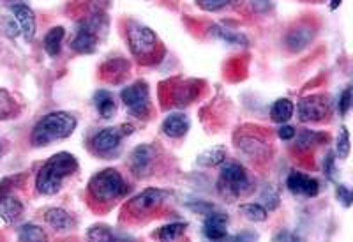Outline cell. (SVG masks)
<instances>
[{
    "label": "cell",
    "instance_id": "836d02e7",
    "mask_svg": "<svg viewBox=\"0 0 353 242\" xmlns=\"http://www.w3.org/2000/svg\"><path fill=\"white\" fill-rule=\"evenodd\" d=\"M350 106H352V87H346V89L343 90L341 97H339V113H341V115H346Z\"/></svg>",
    "mask_w": 353,
    "mask_h": 242
},
{
    "label": "cell",
    "instance_id": "ffe728a7",
    "mask_svg": "<svg viewBox=\"0 0 353 242\" xmlns=\"http://www.w3.org/2000/svg\"><path fill=\"white\" fill-rule=\"evenodd\" d=\"M237 147L241 150H244L248 156H251V158H263V156H267V150H269V147H267V143L261 140H258V138L254 137H242L241 141L237 143Z\"/></svg>",
    "mask_w": 353,
    "mask_h": 242
},
{
    "label": "cell",
    "instance_id": "83f0119b",
    "mask_svg": "<svg viewBox=\"0 0 353 242\" xmlns=\"http://www.w3.org/2000/svg\"><path fill=\"white\" fill-rule=\"evenodd\" d=\"M18 237L20 241H44L46 234L36 225H23L18 228Z\"/></svg>",
    "mask_w": 353,
    "mask_h": 242
},
{
    "label": "cell",
    "instance_id": "30bf717a",
    "mask_svg": "<svg viewBox=\"0 0 353 242\" xmlns=\"http://www.w3.org/2000/svg\"><path fill=\"white\" fill-rule=\"evenodd\" d=\"M168 191L157 190V188H149V190H143L140 194L132 198L131 202L125 207V212H129L131 216H147L150 214L154 209H159L165 200L168 198Z\"/></svg>",
    "mask_w": 353,
    "mask_h": 242
},
{
    "label": "cell",
    "instance_id": "ba28073f",
    "mask_svg": "<svg viewBox=\"0 0 353 242\" xmlns=\"http://www.w3.org/2000/svg\"><path fill=\"white\" fill-rule=\"evenodd\" d=\"M121 99L125 108L138 119H149L150 115V94L145 81L124 87L121 92Z\"/></svg>",
    "mask_w": 353,
    "mask_h": 242
},
{
    "label": "cell",
    "instance_id": "7c38bea8",
    "mask_svg": "<svg viewBox=\"0 0 353 242\" xmlns=\"http://www.w3.org/2000/svg\"><path fill=\"white\" fill-rule=\"evenodd\" d=\"M9 14L18 25V30L23 36V39L30 43L36 36V17H34L32 9L25 4H14L9 8Z\"/></svg>",
    "mask_w": 353,
    "mask_h": 242
},
{
    "label": "cell",
    "instance_id": "f1b7e54d",
    "mask_svg": "<svg viewBox=\"0 0 353 242\" xmlns=\"http://www.w3.org/2000/svg\"><path fill=\"white\" fill-rule=\"evenodd\" d=\"M14 112V99L6 90H0V121L11 117Z\"/></svg>",
    "mask_w": 353,
    "mask_h": 242
},
{
    "label": "cell",
    "instance_id": "277c9868",
    "mask_svg": "<svg viewBox=\"0 0 353 242\" xmlns=\"http://www.w3.org/2000/svg\"><path fill=\"white\" fill-rule=\"evenodd\" d=\"M129 50L140 62H154L161 43L152 28L140 23H131L128 28Z\"/></svg>",
    "mask_w": 353,
    "mask_h": 242
},
{
    "label": "cell",
    "instance_id": "52a82bcc",
    "mask_svg": "<svg viewBox=\"0 0 353 242\" xmlns=\"http://www.w3.org/2000/svg\"><path fill=\"white\" fill-rule=\"evenodd\" d=\"M132 133L131 125H122V128H106L103 131H97L90 140V150L99 158L110 159L119 152L122 145V138L125 134Z\"/></svg>",
    "mask_w": 353,
    "mask_h": 242
},
{
    "label": "cell",
    "instance_id": "44dd1931",
    "mask_svg": "<svg viewBox=\"0 0 353 242\" xmlns=\"http://www.w3.org/2000/svg\"><path fill=\"white\" fill-rule=\"evenodd\" d=\"M293 112H295V105L290 99H286V97L285 99H277L272 108H270V119L277 124H285L293 117Z\"/></svg>",
    "mask_w": 353,
    "mask_h": 242
},
{
    "label": "cell",
    "instance_id": "7a4b0ae2",
    "mask_svg": "<svg viewBox=\"0 0 353 242\" xmlns=\"http://www.w3.org/2000/svg\"><path fill=\"white\" fill-rule=\"evenodd\" d=\"M77 117L68 112H52L44 115L32 131V143L36 147L50 145L52 141L69 138L77 130Z\"/></svg>",
    "mask_w": 353,
    "mask_h": 242
},
{
    "label": "cell",
    "instance_id": "ac0fdd59",
    "mask_svg": "<svg viewBox=\"0 0 353 242\" xmlns=\"http://www.w3.org/2000/svg\"><path fill=\"white\" fill-rule=\"evenodd\" d=\"M94 105H96L97 113H99L103 119H112L117 112L115 99H113L112 94L108 90L101 89L94 94Z\"/></svg>",
    "mask_w": 353,
    "mask_h": 242
},
{
    "label": "cell",
    "instance_id": "7402d4cb",
    "mask_svg": "<svg viewBox=\"0 0 353 242\" xmlns=\"http://www.w3.org/2000/svg\"><path fill=\"white\" fill-rule=\"evenodd\" d=\"M210 34H212L214 37H217V39H221V41H225V43H228V45L245 46V45H248V43H249L248 37H245L244 34L233 32V30H230V28L221 27V25H214V27L210 28Z\"/></svg>",
    "mask_w": 353,
    "mask_h": 242
},
{
    "label": "cell",
    "instance_id": "f35d334b",
    "mask_svg": "<svg viewBox=\"0 0 353 242\" xmlns=\"http://www.w3.org/2000/svg\"><path fill=\"white\" fill-rule=\"evenodd\" d=\"M311 2H316V0H311Z\"/></svg>",
    "mask_w": 353,
    "mask_h": 242
},
{
    "label": "cell",
    "instance_id": "8992f818",
    "mask_svg": "<svg viewBox=\"0 0 353 242\" xmlns=\"http://www.w3.org/2000/svg\"><path fill=\"white\" fill-rule=\"evenodd\" d=\"M106 25L103 23V17H87L77 25L74 30V37L71 41V48L81 55H88V53L96 52L97 41H99L101 28H105Z\"/></svg>",
    "mask_w": 353,
    "mask_h": 242
},
{
    "label": "cell",
    "instance_id": "4dcf8cb0",
    "mask_svg": "<svg viewBox=\"0 0 353 242\" xmlns=\"http://www.w3.org/2000/svg\"><path fill=\"white\" fill-rule=\"evenodd\" d=\"M233 0H196V4L200 6L203 11H221V9H225L226 6L232 4Z\"/></svg>",
    "mask_w": 353,
    "mask_h": 242
},
{
    "label": "cell",
    "instance_id": "e0dca14e",
    "mask_svg": "<svg viewBox=\"0 0 353 242\" xmlns=\"http://www.w3.org/2000/svg\"><path fill=\"white\" fill-rule=\"evenodd\" d=\"M44 221L48 223L55 232H69L74 228V219L64 209H50L44 214Z\"/></svg>",
    "mask_w": 353,
    "mask_h": 242
},
{
    "label": "cell",
    "instance_id": "8d00e7d4",
    "mask_svg": "<svg viewBox=\"0 0 353 242\" xmlns=\"http://www.w3.org/2000/svg\"><path fill=\"white\" fill-rule=\"evenodd\" d=\"M334 161H336V158H334V154L332 152L327 154L325 163H323V170H325V175L329 179H334Z\"/></svg>",
    "mask_w": 353,
    "mask_h": 242
},
{
    "label": "cell",
    "instance_id": "603a6c76",
    "mask_svg": "<svg viewBox=\"0 0 353 242\" xmlns=\"http://www.w3.org/2000/svg\"><path fill=\"white\" fill-rule=\"evenodd\" d=\"M239 212H241L245 219L254 223L265 221L267 216H269L267 214V209H265L263 205H260V203H242V205H239Z\"/></svg>",
    "mask_w": 353,
    "mask_h": 242
},
{
    "label": "cell",
    "instance_id": "d4e9b609",
    "mask_svg": "<svg viewBox=\"0 0 353 242\" xmlns=\"http://www.w3.org/2000/svg\"><path fill=\"white\" fill-rule=\"evenodd\" d=\"M185 228H188V223H170V225L163 226L157 232V239H161V241H175V239L184 234Z\"/></svg>",
    "mask_w": 353,
    "mask_h": 242
},
{
    "label": "cell",
    "instance_id": "e575fe53",
    "mask_svg": "<svg viewBox=\"0 0 353 242\" xmlns=\"http://www.w3.org/2000/svg\"><path fill=\"white\" fill-rule=\"evenodd\" d=\"M337 198L341 200L343 205L345 207L352 205V200H353L352 191H350L346 186H343V184H339V186H337Z\"/></svg>",
    "mask_w": 353,
    "mask_h": 242
},
{
    "label": "cell",
    "instance_id": "1f68e13d",
    "mask_svg": "<svg viewBox=\"0 0 353 242\" xmlns=\"http://www.w3.org/2000/svg\"><path fill=\"white\" fill-rule=\"evenodd\" d=\"M203 235L210 241H221V239H226V228H221V226H203Z\"/></svg>",
    "mask_w": 353,
    "mask_h": 242
},
{
    "label": "cell",
    "instance_id": "cb8c5ba5",
    "mask_svg": "<svg viewBox=\"0 0 353 242\" xmlns=\"http://www.w3.org/2000/svg\"><path fill=\"white\" fill-rule=\"evenodd\" d=\"M226 159L225 147H212V149L205 150L203 154L198 156V163L201 166H217Z\"/></svg>",
    "mask_w": 353,
    "mask_h": 242
},
{
    "label": "cell",
    "instance_id": "3957f363",
    "mask_svg": "<svg viewBox=\"0 0 353 242\" xmlns=\"http://www.w3.org/2000/svg\"><path fill=\"white\" fill-rule=\"evenodd\" d=\"M129 193V186L115 168H106L88 182V194L99 205H112Z\"/></svg>",
    "mask_w": 353,
    "mask_h": 242
},
{
    "label": "cell",
    "instance_id": "6da1fadb",
    "mask_svg": "<svg viewBox=\"0 0 353 242\" xmlns=\"http://www.w3.org/2000/svg\"><path fill=\"white\" fill-rule=\"evenodd\" d=\"M78 170L77 158L69 152H59L39 168L36 175V190L39 194H55L62 190V184Z\"/></svg>",
    "mask_w": 353,
    "mask_h": 242
},
{
    "label": "cell",
    "instance_id": "4fadbf2b",
    "mask_svg": "<svg viewBox=\"0 0 353 242\" xmlns=\"http://www.w3.org/2000/svg\"><path fill=\"white\" fill-rule=\"evenodd\" d=\"M286 188L290 193L295 196H304V198H314L320 193V184L316 179L309 177V175L301 174V172H292L286 179Z\"/></svg>",
    "mask_w": 353,
    "mask_h": 242
},
{
    "label": "cell",
    "instance_id": "9c48e42d",
    "mask_svg": "<svg viewBox=\"0 0 353 242\" xmlns=\"http://www.w3.org/2000/svg\"><path fill=\"white\" fill-rule=\"evenodd\" d=\"M297 115L301 122H321L329 119L330 101L327 96L314 94V96L302 97L297 103Z\"/></svg>",
    "mask_w": 353,
    "mask_h": 242
},
{
    "label": "cell",
    "instance_id": "d590c367",
    "mask_svg": "<svg viewBox=\"0 0 353 242\" xmlns=\"http://www.w3.org/2000/svg\"><path fill=\"white\" fill-rule=\"evenodd\" d=\"M295 134H297V131H295V128H292V125H286L283 124L279 130H277V137L281 138V140H293L295 138Z\"/></svg>",
    "mask_w": 353,
    "mask_h": 242
},
{
    "label": "cell",
    "instance_id": "d6a6232c",
    "mask_svg": "<svg viewBox=\"0 0 353 242\" xmlns=\"http://www.w3.org/2000/svg\"><path fill=\"white\" fill-rule=\"evenodd\" d=\"M88 239H96V241H108V239H113V234L110 232L108 226H94L92 230L88 232Z\"/></svg>",
    "mask_w": 353,
    "mask_h": 242
},
{
    "label": "cell",
    "instance_id": "4316f807",
    "mask_svg": "<svg viewBox=\"0 0 353 242\" xmlns=\"http://www.w3.org/2000/svg\"><path fill=\"white\" fill-rule=\"evenodd\" d=\"M196 97V87L194 83H184L181 87H176V94H175V105L184 106L188 103H191Z\"/></svg>",
    "mask_w": 353,
    "mask_h": 242
},
{
    "label": "cell",
    "instance_id": "2e32d148",
    "mask_svg": "<svg viewBox=\"0 0 353 242\" xmlns=\"http://www.w3.org/2000/svg\"><path fill=\"white\" fill-rule=\"evenodd\" d=\"M161 130H163V133L170 138L184 137L189 130L188 115H184V113H172V115H168V117L163 121Z\"/></svg>",
    "mask_w": 353,
    "mask_h": 242
},
{
    "label": "cell",
    "instance_id": "5bb4252c",
    "mask_svg": "<svg viewBox=\"0 0 353 242\" xmlns=\"http://www.w3.org/2000/svg\"><path fill=\"white\" fill-rule=\"evenodd\" d=\"M23 216V203L11 193H0V219L8 225Z\"/></svg>",
    "mask_w": 353,
    "mask_h": 242
},
{
    "label": "cell",
    "instance_id": "74e56055",
    "mask_svg": "<svg viewBox=\"0 0 353 242\" xmlns=\"http://www.w3.org/2000/svg\"><path fill=\"white\" fill-rule=\"evenodd\" d=\"M341 4H343V0H330V9H332V11H336V9L339 8Z\"/></svg>",
    "mask_w": 353,
    "mask_h": 242
},
{
    "label": "cell",
    "instance_id": "f546056e",
    "mask_svg": "<svg viewBox=\"0 0 353 242\" xmlns=\"http://www.w3.org/2000/svg\"><path fill=\"white\" fill-rule=\"evenodd\" d=\"M337 156L341 159H346L348 158V154H350V133L346 128H343L341 130V134L337 137Z\"/></svg>",
    "mask_w": 353,
    "mask_h": 242
},
{
    "label": "cell",
    "instance_id": "484cf974",
    "mask_svg": "<svg viewBox=\"0 0 353 242\" xmlns=\"http://www.w3.org/2000/svg\"><path fill=\"white\" fill-rule=\"evenodd\" d=\"M323 140H327V137H323V134L320 133H314V131L305 130L297 134V143H295V147L301 150L311 149V147L316 145V143H321Z\"/></svg>",
    "mask_w": 353,
    "mask_h": 242
},
{
    "label": "cell",
    "instance_id": "8fae6325",
    "mask_svg": "<svg viewBox=\"0 0 353 242\" xmlns=\"http://www.w3.org/2000/svg\"><path fill=\"white\" fill-rule=\"evenodd\" d=\"M157 163V150L152 145H138L131 152L129 168L137 177H149L154 174V166Z\"/></svg>",
    "mask_w": 353,
    "mask_h": 242
},
{
    "label": "cell",
    "instance_id": "5b68a950",
    "mask_svg": "<svg viewBox=\"0 0 353 242\" xmlns=\"http://www.w3.org/2000/svg\"><path fill=\"white\" fill-rule=\"evenodd\" d=\"M217 188L223 196L228 200H235L251 190V181L245 174L244 166H241L239 163H226L221 166Z\"/></svg>",
    "mask_w": 353,
    "mask_h": 242
},
{
    "label": "cell",
    "instance_id": "d6986e66",
    "mask_svg": "<svg viewBox=\"0 0 353 242\" xmlns=\"http://www.w3.org/2000/svg\"><path fill=\"white\" fill-rule=\"evenodd\" d=\"M64 36H65L64 27H53V28H50L48 32H46V36H44V39H43L44 52L48 53L50 57H57V55H59V53H61L62 41H64Z\"/></svg>",
    "mask_w": 353,
    "mask_h": 242
},
{
    "label": "cell",
    "instance_id": "9a60e30c",
    "mask_svg": "<svg viewBox=\"0 0 353 242\" xmlns=\"http://www.w3.org/2000/svg\"><path fill=\"white\" fill-rule=\"evenodd\" d=\"M313 28L307 25H301L297 28H292L285 37V43L292 52H301V50L307 48L309 43L313 41Z\"/></svg>",
    "mask_w": 353,
    "mask_h": 242
}]
</instances>
